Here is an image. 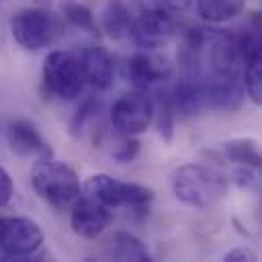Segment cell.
Returning <instances> with one entry per match:
<instances>
[{
	"label": "cell",
	"instance_id": "cell-17",
	"mask_svg": "<svg viewBox=\"0 0 262 262\" xmlns=\"http://www.w3.org/2000/svg\"><path fill=\"white\" fill-rule=\"evenodd\" d=\"M154 102V121L158 127V133L164 141H172L174 137V117H176V108L172 102V94L168 86H162L156 90V98H151Z\"/></svg>",
	"mask_w": 262,
	"mask_h": 262
},
{
	"label": "cell",
	"instance_id": "cell-7",
	"mask_svg": "<svg viewBox=\"0 0 262 262\" xmlns=\"http://www.w3.org/2000/svg\"><path fill=\"white\" fill-rule=\"evenodd\" d=\"M55 29L53 14L39 6L23 8L10 18V33L14 41L27 51H39L47 47L55 37Z\"/></svg>",
	"mask_w": 262,
	"mask_h": 262
},
{
	"label": "cell",
	"instance_id": "cell-16",
	"mask_svg": "<svg viewBox=\"0 0 262 262\" xmlns=\"http://www.w3.org/2000/svg\"><path fill=\"white\" fill-rule=\"evenodd\" d=\"M194 8L205 23L223 25L244 12L246 0H196Z\"/></svg>",
	"mask_w": 262,
	"mask_h": 262
},
{
	"label": "cell",
	"instance_id": "cell-14",
	"mask_svg": "<svg viewBox=\"0 0 262 262\" xmlns=\"http://www.w3.org/2000/svg\"><path fill=\"white\" fill-rule=\"evenodd\" d=\"M106 256L113 260H135L143 262L149 260L147 246L129 231H115L106 242Z\"/></svg>",
	"mask_w": 262,
	"mask_h": 262
},
{
	"label": "cell",
	"instance_id": "cell-10",
	"mask_svg": "<svg viewBox=\"0 0 262 262\" xmlns=\"http://www.w3.org/2000/svg\"><path fill=\"white\" fill-rule=\"evenodd\" d=\"M113 213L108 207L100 205L92 196H76L72 211H70V225L76 235L86 239H96L104 233V229L111 225Z\"/></svg>",
	"mask_w": 262,
	"mask_h": 262
},
{
	"label": "cell",
	"instance_id": "cell-15",
	"mask_svg": "<svg viewBox=\"0 0 262 262\" xmlns=\"http://www.w3.org/2000/svg\"><path fill=\"white\" fill-rule=\"evenodd\" d=\"M131 20H133V16L123 0H108L102 10V16H100V29L108 39L119 41L129 35Z\"/></svg>",
	"mask_w": 262,
	"mask_h": 262
},
{
	"label": "cell",
	"instance_id": "cell-3",
	"mask_svg": "<svg viewBox=\"0 0 262 262\" xmlns=\"http://www.w3.org/2000/svg\"><path fill=\"white\" fill-rule=\"evenodd\" d=\"M84 72L80 55L72 51H49L43 61V86L45 92L57 100H76L84 90Z\"/></svg>",
	"mask_w": 262,
	"mask_h": 262
},
{
	"label": "cell",
	"instance_id": "cell-12",
	"mask_svg": "<svg viewBox=\"0 0 262 262\" xmlns=\"http://www.w3.org/2000/svg\"><path fill=\"white\" fill-rule=\"evenodd\" d=\"M6 143L16 156H23V158L39 160V158L53 156L51 145L43 139L39 129L31 121H25V119H16L6 125Z\"/></svg>",
	"mask_w": 262,
	"mask_h": 262
},
{
	"label": "cell",
	"instance_id": "cell-2",
	"mask_svg": "<svg viewBox=\"0 0 262 262\" xmlns=\"http://www.w3.org/2000/svg\"><path fill=\"white\" fill-rule=\"evenodd\" d=\"M31 186L41 201L55 209H66L80 194V178L76 170L51 158H39L31 170Z\"/></svg>",
	"mask_w": 262,
	"mask_h": 262
},
{
	"label": "cell",
	"instance_id": "cell-9",
	"mask_svg": "<svg viewBox=\"0 0 262 262\" xmlns=\"http://www.w3.org/2000/svg\"><path fill=\"white\" fill-rule=\"evenodd\" d=\"M172 63L162 57L156 55L151 51H139L133 53L127 61H125V78L139 90H147L156 84H164L166 80L172 78Z\"/></svg>",
	"mask_w": 262,
	"mask_h": 262
},
{
	"label": "cell",
	"instance_id": "cell-21",
	"mask_svg": "<svg viewBox=\"0 0 262 262\" xmlns=\"http://www.w3.org/2000/svg\"><path fill=\"white\" fill-rule=\"evenodd\" d=\"M98 106H100V102H98L94 96L86 98V100L80 104V108L74 113V117H72V121H70V133H72L74 137H80V135H82V131L86 129L88 121L96 115Z\"/></svg>",
	"mask_w": 262,
	"mask_h": 262
},
{
	"label": "cell",
	"instance_id": "cell-26",
	"mask_svg": "<svg viewBox=\"0 0 262 262\" xmlns=\"http://www.w3.org/2000/svg\"><path fill=\"white\" fill-rule=\"evenodd\" d=\"M166 8L174 10V12H180V10H186L194 0H162Z\"/></svg>",
	"mask_w": 262,
	"mask_h": 262
},
{
	"label": "cell",
	"instance_id": "cell-6",
	"mask_svg": "<svg viewBox=\"0 0 262 262\" xmlns=\"http://www.w3.org/2000/svg\"><path fill=\"white\" fill-rule=\"evenodd\" d=\"M176 33V25L166 8L160 4H149L139 10V14L131 20L129 35L133 43L145 51H156L166 47Z\"/></svg>",
	"mask_w": 262,
	"mask_h": 262
},
{
	"label": "cell",
	"instance_id": "cell-18",
	"mask_svg": "<svg viewBox=\"0 0 262 262\" xmlns=\"http://www.w3.org/2000/svg\"><path fill=\"white\" fill-rule=\"evenodd\" d=\"M225 158L235 166H250L260 170L262 166V158H260V149H258V141L252 137H235L225 141L223 145Z\"/></svg>",
	"mask_w": 262,
	"mask_h": 262
},
{
	"label": "cell",
	"instance_id": "cell-24",
	"mask_svg": "<svg viewBox=\"0 0 262 262\" xmlns=\"http://www.w3.org/2000/svg\"><path fill=\"white\" fill-rule=\"evenodd\" d=\"M12 194H14V182L8 174V170L0 164V209L10 203Z\"/></svg>",
	"mask_w": 262,
	"mask_h": 262
},
{
	"label": "cell",
	"instance_id": "cell-22",
	"mask_svg": "<svg viewBox=\"0 0 262 262\" xmlns=\"http://www.w3.org/2000/svg\"><path fill=\"white\" fill-rule=\"evenodd\" d=\"M231 180L235 182V186L244 188V190H258L260 186V178H258V170L250 168V166H237L231 170Z\"/></svg>",
	"mask_w": 262,
	"mask_h": 262
},
{
	"label": "cell",
	"instance_id": "cell-5",
	"mask_svg": "<svg viewBox=\"0 0 262 262\" xmlns=\"http://www.w3.org/2000/svg\"><path fill=\"white\" fill-rule=\"evenodd\" d=\"M45 242L41 225L31 217H0V254L14 260L33 258Z\"/></svg>",
	"mask_w": 262,
	"mask_h": 262
},
{
	"label": "cell",
	"instance_id": "cell-25",
	"mask_svg": "<svg viewBox=\"0 0 262 262\" xmlns=\"http://www.w3.org/2000/svg\"><path fill=\"white\" fill-rule=\"evenodd\" d=\"M223 260H227V262H256L258 254L246 246H239V248H233L231 252H227L223 256Z\"/></svg>",
	"mask_w": 262,
	"mask_h": 262
},
{
	"label": "cell",
	"instance_id": "cell-23",
	"mask_svg": "<svg viewBox=\"0 0 262 262\" xmlns=\"http://www.w3.org/2000/svg\"><path fill=\"white\" fill-rule=\"evenodd\" d=\"M139 141L133 137V135H123V141L117 145V149L113 151V160L119 162V164H129L137 158L139 154Z\"/></svg>",
	"mask_w": 262,
	"mask_h": 262
},
{
	"label": "cell",
	"instance_id": "cell-11",
	"mask_svg": "<svg viewBox=\"0 0 262 262\" xmlns=\"http://www.w3.org/2000/svg\"><path fill=\"white\" fill-rule=\"evenodd\" d=\"M203 98L205 108L209 111H221V113H233L244 102V86L242 76H219L211 74L209 78L203 76Z\"/></svg>",
	"mask_w": 262,
	"mask_h": 262
},
{
	"label": "cell",
	"instance_id": "cell-8",
	"mask_svg": "<svg viewBox=\"0 0 262 262\" xmlns=\"http://www.w3.org/2000/svg\"><path fill=\"white\" fill-rule=\"evenodd\" d=\"M154 121V102L145 90H129L121 94L111 108V123L121 135H141Z\"/></svg>",
	"mask_w": 262,
	"mask_h": 262
},
{
	"label": "cell",
	"instance_id": "cell-20",
	"mask_svg": "<svg viewBox=\"0 0 262 262\" xmlns=\"http://www.w3.org/2000/svg\"><path fill=\"white\" fill-rule=\"evenodd\" d=\"M242 86L254 104L262 102V55L242 61Z\"/></svg>",
	"mask_w": 262,
	"mask_h": 262
},
{
	"label": "cell",
	"instance_id": "cell-13",
	"mask_svg": "<svg viewBox=\"0 0 262 262\" xmlns=\"http://www.w3.org/2000/svg\"><path fill=\"white\" fill-rule=\"evenodd\" d=\"M80 63L84 72L86 84H90L96 90H106L113 84L115 78V63L111 53L104 47L90 45L80 53Z\"/></svg>",
	"mask_w": 262,
	"mask_h": 262
},
{
	"label": "cell",
	"instance_id": "cell-19",
	"mask_svg": "<svg viewBox=\"0 0 262 262\" xmlns=\"http://www.w3.org/2000/svg\"><path fill=\"white\" fill-rule=\"evenodd\" d=\"M59 12L72 27L86 31L90 35H98V25L94 20L92 10L86 4H82L78 0H59Z\"/></svg>",
	"mask_w": 262,
	"mask_h": 262
},
{
	"label": "cell",
	"instance_id": "cell-1",
	"mask_svg": "<svg viewBox=\"0 0 262 262\" xmlns=\"http://www.w3.org/2000/svg\"><path fill=\"white\" fill-rule=\"evenodd\" d=\"M229 188V178L205 164H184L172 176L174 196L192 209H209L217 205Z\"/></svg>",
	"mask_w": 262,
	"mask_h": 262
},
{
	"label": "cell",
	"instance_id": "cell-4",
	"mask_svg": "<svg viewBox=\"0 0 262 262\" xmlns=\"http://www.w3.org/2000/svg\"><path fill=\"white\" fill-rule=\"evenodd\" d=\"M84 192L98 201L100 205L115 209V207H129V209H149L154 201V190L145 184L117 180L108 174H92L82 184Z\"/></svg>",
	"mask_w": 262,
	"mask_h": 262
}]
</instances>
